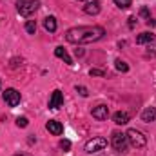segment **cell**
Masks as SVG:
<instances>
[{"instance_id": "cell-23", "label": "cell", "mask_w": 156, "mask_h": 156, "mask_svg": "<svg viewBox=\"0 0 156 156\" xmlns=\"http://www.w3.org/2000/svg\"><path fill=\"white\" fill-rule=\"evenodd\" d=\"M89 75H91V76H105V73H104L102 69H91Z\"/></svg>"}, {"instance_id": "cell-11", "label": "cell", "mask_w": 156, "mask_h": 156, "mask_svg": "<svg viewBox=\"0 0 156 156\" xmlns=\"http://www.w3.org/2000/svg\"><path fill=\"white\" fill-rule=\"evenodd\" d=\"M142 120H144L145 123L156 122V107H145L144 113H142Z\"/></svg>"}, {"instance_id": "cell-13", "label": "cell", "mask_w": 156, "mask_h": 156, "mask_svg": "<svg viewBox=\"0 0 156 156\" xmlns=\"http://www.w3.org/2000/svg\"><path fill=\"white\" fill-rule=\"evenodd\" d=\"M153 42H154V35L149 33V31L140 33V35L136 37V44H140V45H144V44H153Z\"/></svg>"}, {"instance_id": "cell-21", "label": "cell", "mask_w": 156, "mask_h": 156, "mask_svg": "<svg viewBox=\"0 0 156 156\" xmlns=\"http://www.w3.org/2000/svg\"><path fill=\"white\" fill-rule=\"evenodd\" d=\"M140 16H142V18H145V22H147V20L151 18V13H149V9H147L145 5H144V7L140 9Z\"/></svg>"}, {"instance_id": "cell-4", "label": "cell", "mask_w": 156, "mask_h": 156, "mask_svg": "<svg viewBox=\"0 0 156 156\" xmlns=\"http://www.w3.org/2000/svg\"><path fill=\"white\" fill-rule=\"evenodd\" d=\"M127 136L123 134V133H120V131H115L113 133V136H111V145H113V149L116 151V153H123L125 149H127Z\"/></svg>"}, {"instance_id": "cell-12", "label": "cell", "mask_w": 156, "mask_h": 156, "mask_svg": "<svg viewBox=\"0 0 156 156\" xmlns=\"http://www.w3.org/2000/svg\"><path fill=\"white\" fill-rule=\"evenodd\" d=\"M113 122L116 125H125V123H129V115L125 111H118V113L113 115Z\"/></svg>"}, {"instance_id": "cell-19", "label": "cell", "mask_w": 156, "mask_h": 156, "mask_svg": "<svg viewBox=\"0 0 156 156\" xmlns=\"http://www.w3.org/2000/svg\"><path fill=\"white\" fill-rule=\"evenodd\" d=\"M115 4H116L120 9H127V7H131V0H115Z\"/></svg>"}, {"instance_id": "cell-14", "label": "cell", "mask_w": 156, "mask_h": 156, "mask_svg": "<svg viewBox=\"0 0 156 156\" xmlns=\"http://www.w3.org/2000/svg\"><path fill=\"white\" fill-rule=\"evenodd\" d=\"M55 55H56V56H58L60 60H64V62H66L67 66H73V58H71V56L67 55V51H66L64 47H56V49H55Z\"/></svg>"}, {"instance_id": "cell-17", "label": "cell", "mask_w": 156, "mask_h": 156, "mask_svg": "<svg viewBox=\"0 0 156 156\" xmlns=\"http://www.w3.org/2000/svg\"><path fill=\"white\" fill-rule=\"evenodd\" d=\"M115 66H116L118 71H122V73H127V71H129V66H127L123 60H120V58H118L116 62H115Z\"/></svg>"}, {"instance_id": "cell-25", "label": "cell", "mask_w": 156, "mask_h": 156, "mask_svg": "<svg viewBox=\"0 0 156 156\" xmlns=\"http://www.w3.org/2000/svg\"><path fill=\"white\" fill-rule=\"evenodd\" d=\"M75 55H76V56H82V55H83V49H75Z\"/></svg>"}, {"instance_id": "cell-18", "label": "cell", "mask_w": 156, "mask_h": 156, "mask_svg": "<svg viewBox=\"0 0 156 156\" xmlns=\"http://www.w3.org/2000/svg\"><path fill=\"white\" fill-rule=\"evenodd\" d=\"M27 125H29V120H27L26 116L16 118V127H22V129H24V127H27Z\"/></svg>"}, {"instance_id": "cell-27", "label": "cell", "mask_w": 156, "mask_h": 156, "mask_svg": "<svg viewBox=\"0 0 156 156\" xmlns=\"http://www.w3.org/2000/svg\"><path fill=\"white\" fill-rule=\"evenodd\" d=\"M80 2H91V0H80Z\"/></svg>"}, {"instance_id": "cell-10", "label": "cell", "mask_w": 156, "mask_h": 156, "mask_svg": "<svg viewBox=\"0 0 156 156\" xmlns=\"http://www.w3.org/2000/svg\"><path fill=\"white\" fill-rule=\"evenodd\" d=\"M100 2L98 0H91V2H87L85 5H83V11L87 13V15H98L100 13Z\"/></svg>"}, {"instance_id": "cell-5", "label": "cell", "mask_w": 156, "mask_h": 156, "mask_svg": "<svg viewBox=\"0 0 156 156\" xmlns=\"http://www.w3.org/2000/svg\"><path fill=\"white\" fill-rule=\"evenodd\" d=\"M105 147H107V140H105V138H102V136H96V138H93V140H89V142L85 144V153L93 154V153L104 151Z\"/></svg>"}, {"instance_id": "cell-15", "label": "cell", "mask_w": 156, "mask_h": 156, "mask_svg": "<svg viewBox=\"0 0 156 156\" xmlns=\"http://www.w3.org/2000/svg\"><path fill=\"white\" fill-rule=\"evenodd\" d=\"M44 27H45V31H49V33H55L56 31V18L55 16H45L44 18Z\"/></svg>"}, {"instance_id": "cell-2", "label": "cell", "mask_w": 156, "mask_h": 156, "mask_svg": "<svg viewBox=\"0 0 156 156\" xmlns=\"http://www.w3.org/2000/svg\"><path fill=\"white\" fill-rule=\"evenodd\" d=\"M40 7L38 0H16V11L22 16H31Z\"/></svg>"}, {"instance_id": "cell-9", "label": "cell", "mask_w": 156, "mask_h": 156, "mask_svg": "<svg viewBox=\"0 0 156 156\" xmlns=\"http://www.w3.org/2000/svg\"><path fill=\"white\" fill-rule=\"evenodd\" d=\"M45 129H47L51 134H55V136H60V134H62V131H64L62 123H60V122H56V120H49V122L45 123Z\"/></svg>"}, {"instance_id": "cell-6", "label": "cell", "mask_w": 156, "mask_h": 156, "mask_svg": "<svg viewBox=\"0 0 156 156\" xmlns=\"http://www.w3.org/2000/svg\"><path fill=\"white\" fill-rule=\"evenodd\" d=\"M4 102L9 105V107H16L18 104H20V93L16 91V89H5L4 91Z\"/></svg>"}, {"instance_id": "cell-22", "label": "cell", "mask_w": 156, "mask_h": 156, "mask_svg": "<svg viewBox=\"0 0 156 156\" xmlns=\"http://www.w3.org/2000/svg\"><path fill=\"white\" fill-rule=\"evenodd\" d=\"M76 93L80 94V96H87V94H89L87 87H83V85H76Z\"/></svg>"}, {"instance_id": "cell-8", "label": "cell", "mask_w": 156, "mask_h": 156, "mask_svg": "<svg viewBox=\"0 0 156 156\" xmlns=\"http://www.w3.org/2000/svg\"><path fill=\"white\" fill-rule=\"evenodd\" d=\"M91 115H93V118H96V120H107V116H109V107L105 104H100V105L93 107Z\"/></svg>"}, {"instance_id": "cell-28", "label": "cell", "mask_w": 156, "mask_h": 156, "mask_svg": "<svg viewBox=\"0 0 156 156\" xmlns=\"http://www.w3.org/2000/svg\"><path fill=\"white\" fill-rule=\"evenodd\" d=\"M16 156H24V154H16Z\"/></svg>"}, {"instance_id": "cell-29", "label": "cell", "mask_w": 156, "mask_h": 156, "mask_svg": "<svg viewBox=\"0 0 156 156\" xmlns=\"http://www.w3.org/2000/svg\"><path fill=\"white\" fill-rule=\"evenodd\" d=\"M0 85H2V82H0Z\"/></svg>"}, {"instance_id": "cell-20", "label": "cell", "mask_w": 156, "mask_h": 156, "mask_svg": "<svg viewBox=\"0 0 156 156\" xmlns=\"http://www.w3.org/2000/svg\"><path fill=\"white\" fill-rule=\"evenodd\" d=\"M58 145H60V149H62L64 153H67V151L71 149V142H69V140H60Z\"/></svg>"}, {"instance_id": "cell-16", "label": "cell", "mask_w": 156, "mask_h": 156, "mask_svg": "<svg viewBox=\"0 0 156 156\" xmlns=\"http://www.w3.org/2000/svg\"><path fill=\"white\" fill-rule=\"evenodd\" d=\"M26 31H27L29 35H35V31H37V22H35V20H27V22H26Z\"/></svg>"}, {"instance_id": "cell-7", "label": "cell", "mask_w": 156, "mask_h": 156, "mask_svg": "<svg viewBox=\"0 0 156 156\" xmlns=\"http://www.w3.org/2000/svg\"><path fill=\"white\" fill-rule=\"evenodd\" d=\"M62 105H64V94H62V91L55 89L51 93V98H49V109H58Z\"/></svg>"}, {"instance_id": "cell-24", "label": "cell", "mask_w": 156, "mask_h": 156, "mask_svg": "<svg viewBox=\"0 0 156 156\" xmlns=\"http://www.w3.org/2000/svg\"><path fill=\"white\" fill-rule=\"evenodd\" d=\"M134 26H136V18L131 16V18H129V29H134Z\"/></svg>"}, {"instance_id": "cell-3", "label": "cell", "mask_w": 156, "mask_h": 156, "mask_svg": "<svg viewBox=\"0 0 156 156\" xmlns=\"http://www.w3.org/2000/svg\"><path fill=\"white\" fill-rule=\"evenodd\" d=\"M125 136H127V142H129L133 147H136V149H142V147H145V144H147V138H145L140 131H136V129H129V131L125 133Z\"/></svg>"}, {"instance_id": "cell-26", "label": "cell", "mask_w": 156, "mask_h": 156, "mask_svg": "<svg viewBox=\"0 0 156 156\" xmlns=\"http://www.w3.org/2000/svg\"><path fill=\"white\" fill-rule=\"evenodd\" d=\"M147 26H156V20H153V18H149V20H147Z\"/></svg>"}, {"instance_id": "cell-1", "label": "cell", "mask_w": 156, "mask_h": 156, "mask_svg": "<svg viewBox=\"0 0 156 156\" xmlns=\"http://www.w3.org/2000/svg\"><path fill=\"white\" fill-rule=\"evenodd\" d=\"M104 35H105V29L102 26H80V27L67 29L66 40L69 44H91L104 38Z\"/></svg>"}]
</instances>
